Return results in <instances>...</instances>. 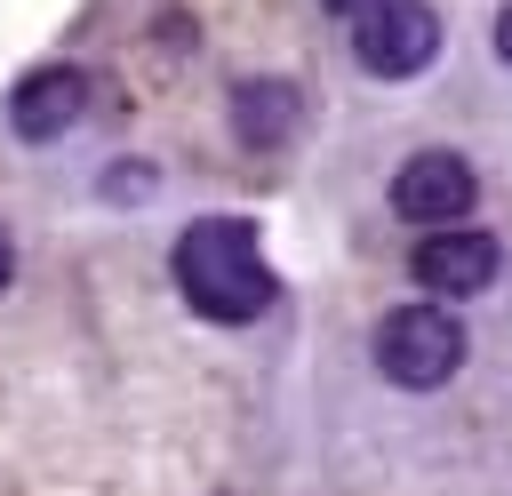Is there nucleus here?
Instances as JSON below:
<instances>
[{
  "label": "nucleus",
  "instance_id": "obj_9",
  "mask_svg": "<svg viewBox=\"0 0 512 496\" xmlns=\"http://www.w3.org/2000/svg\"><path fill=\"white\" fill-rule=\"evenodd\" d=\"M320 8H336V16H360V8H376V0H320Z\"/></svg>",
  "mask_w": 512,
  "mask_h": 496
},
{
  "label": "nucleus",
  "instance_id": "obj_5",
  "mask_svg": "<svg viewBox=\"0 0 512 496\" xmlns=\"http://www.w3.org/2000/svg\"><path fill=\"white\" fill-rule=\"evenodd\" d=\"M472 168L456 160V152H416L400 176H392V208L408 216V224H456L464 208H472Z\"/></svg>",
  "mask_w": 512,
  "mask_h": 496
},
{
  "label": "nucleus",
  "instance_id": "obj_6",
  "mask_svg": "<svg viewBox=\"0 0 512 496\" xmlns=\"http://www.w3.org/2000/svg\"><path fill=\"white\" fill-rule=\"evenodd\" d=\"M80 104H88V80H80L72 64H48V72L16 80V96H8V128L32 136V144H48V136H64V128L80 120Z\"/></svg>",
  "mask_w": 512,
  "mask_h": 496
},
{
  "label": "nucleus",
  "instance_id": "obj_4",
  "mask_svg": "<svg viewBox=\"0 0 512 496\" xmlns=\"http://www.w3.org/2000/svg\"><path fill=\"white\" fill-rule=\"evenodd\" d=\"M496 264H504V248L488 232H464V224H432L416 240V280L432 296H480L496 280Z\"/></svg>",
  "mask_w": 512,
  "mask_h": 496
},
{
  "label": "nucleus",
  "instance_id": "obj_8",
  "mask_svg": "<svg viewBox=\"0 0 512 496\" xmlns=\"http://www.w3.org/2000/svg\"><path fill=\"white\" fill-rule=\"evenodd\" d=\"M496 56H504V72H512V8L496 16Z\"/></svg>",
  "mask_w": 512,
  "mask_h": 496
},
{
  "label": "nucleus",
  "instance_id": "obj_1",
  "mask_svg": "<svg viewBox=\"0 0 512 496\" xmlns=\"http://www.w3.org/2000/svg\"><path fill=\"white\" fill-rule=\"evenodd\" d=\"M176 288L208 320H256L272 304V272L256 256V232L240 216H200L176 240Z\"/></svg>",
  "mask_w": 512,
  "mask_h": 496
},
{
  "label": "nucleus",
  "instance_id": "obj_2",
  "mask_svg": "<svg viewBox=\"0 0 512 496\" xmlns=\"http://www.w3.org/2000/svg\"><path fill=\"white\" fill-rule=\"evenodd\" d=\"M376 368L392 384H408V392H432V384H448L464 368V328L440 304H400L376 328Z\"/></svg>",
  "mask_w": 512,
  "mask_h": 496
},
{
  "label": "nucleus",
  "instance_id": "obj_7",
  "mask_svg": "<svg viewBox=\"0 0 512 496\" xmlns=\"http://www.w3.org/2000/svg\"><path fill=\"white\" fill-rule=\"evenodd\" d=\"M232 128H240V144H288L296 136V88L288 80H248L240 96H232Z\"/></svg>",
  "mask_w": 512,
  "mask_h": 496
},
{
  "label": "nucleus",
  "instance_id": "obj_3",
  "mask_svg": "<svg viewBox=\"0 0 512 496\" xmlns=\"http://www.w3.org/2000/svg\"><path fill=\"white\" fill-rule=\"evenodd\" d=\"M432 48H440V16H432L424 0H376V8H360V24H352V56H360V72H376V80L424 72Z\"/></svg>",
  "mask_w": 512,
  "mask_h": 496
},
{
  "label": "nucleus",
  "instance_id": "obj_10",
  "mask_svg": "<svg viewBox=\"0 0 512 496\" xmlns=\"http://www.w3.org/2000/svg\"><path fill=\"white\" fill-rule=\"evenodd\" d=\"M8 272H16V248H8V232H0V288H8Z\"/></svg>",
  "mask_w": 512,
  "mask_h": 496
}]
</instances>
